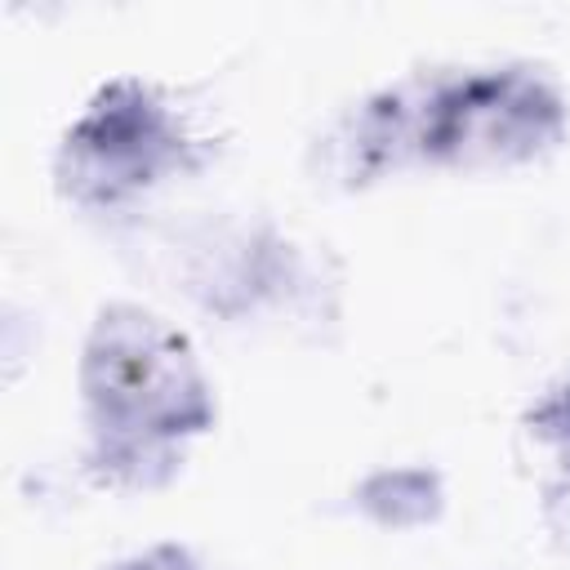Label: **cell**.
<instances>
[{
  "label": "cell",
  "mask_w": 570,
  "mask_h": 570,
  "mask_svg": "<svg viewBox=\"0 0 570 570\" xmlns=\"http://www.w3.org/2000/svg\"><path fill=\"white\" fill-rule=\"evenodd\" d=\"M566 134L561 89L525 62L414 76L361 102L338 129L334 160L343 178L365 183L405 160L432 165H521Z\"/></svg>",
  "instance_id": "1"
},
{
  "label": "cell",
  "mask_w": 570,
  "mask_h": 570,
  "mask_svg": "<svg viewBox=\"0 0 570 570\" xmlns=\"http://www.w3.org/2000/svg\"><path fill=\"white\" fill-rule=\"evenodd\" d=\"M80 396L89 463L120 485H160L183 445L214 428V392L191 343L138 303H107L85 338Z\"/></svg>",
  "instance_id": "2"
},
{
  "label": "cell",
  "mask_w": 570,
  "mask_h": 570,
  "mask_svg": "<svg viewBox=\"0 0 570 570\" xmlns=\"http://www.w3.org/2000/svg\"><path fill=\"white\" fill-rule=\"evenodd\" d=\"M187 165V134L142 80H107L67 125L53 160L58 191L76 205H120Z\"/></svg>",
  "instance_id": "3"
},
{
  "label": "cell",
  "mask_w": 570,
  "mask_h": 570,
  "mask_svg": "<svg viewBox=\"0 0 570 570\" xmlns=\"http://www.w3.org/2000/svg\"><path fill=\"white\" fill-rule=\"evenodd\" d=\"M356 503L379 525H392V530L428 525L441 512V476L428 468H383L361 481Z\"/></svg>",
  "instance_id": "4"
},
{
  "label": "cell",
  "mask_w": 570,
  "mask_h": 570,
  "mask_svg": "<svg viewBox=\"0 0 570 570\" xmlns=\"http://www.w3.org/2000/svg\"><path fill=\"white\" fill-rule=\"evenodd\" d=\"M525 423H530V432H534L543 445L557 450V463L570 468V379H566L561 387H552V392L525 414Z\"/></svg>",
  "instance_id": "5"
},
{
  "label": "cell",
  "mask_w": 570,
  "mask_h": 570,
  "mask_svg": "<svg viewBox=\"0 0 570 570\" xmlns=\"http://www.w3.org/2000/svg\"><path fill=\"white\" fill-rule=\"evenodd\" d=\"M111 570H200V566L191 561L187 548H178V543H156V548H142V552L116 561Z\"/></svg>",
  "instance_id": "6"
},
{
  "label": "cell",
  "mask_w": 570,
  "mask_h": 570,
  "mask_svg": "<svg viewBox=\"0 0 570 570\" xmlns=\"http://www.w3.org/2000/svg\"><path fill=\"white\" fill-rule=\"evenodd\" d=\"M543 517H548V530H552L561 543H570V468H561L557 481L548 485V494H543Z\"/></svg>",
  "instance_id": "7"
}]
</instances>
